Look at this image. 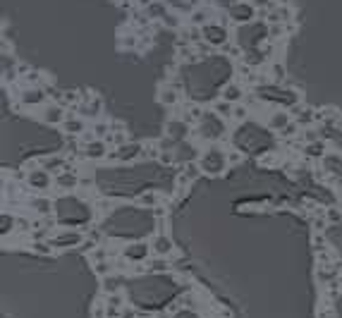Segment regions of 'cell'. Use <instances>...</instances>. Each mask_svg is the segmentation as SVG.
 Instances as JSON below:
<instances>
[{"label": "cell", "instance_id": "cell-20", "mask_svg": "<svg viewBox=\"0 0 342 318\" xmlns=\"http://www.w3.org/2000/svg\"><path fill=\"white\" fill-rule=\"evenodd\" d=\"M62 132L67 136H82V134L86 132V122L77 118V115H67V120L62 122Z\"/></svg>", "mask_w": 342, "mask_h": 318}, {"label": "cell", "instance_id": "cell-11", "mask_svg": "<svg viewBox=\"0 0 342 318\" xmlns=\"http://www.w3.org/2000/svg\"><path fill=\"white\" fill-rule=\"evenodd\" d=\"M148 244H151L154 256H160V258H170L172 252H175V244H172V240H170L168 232H156L154 240L148 242Z\"/></svg>", "mask_w": 342, "mask_h": 318}, {"label": "cell", "instance_id": "cell-9", "mask_svg": "<svg viewBox=\"0 0 342 318\" xmlns=\"http://www.w3.org/2000/svg\"><path fill=\"white\" fill-rule=\"evenodd\" d=\"M56 186L60 189V192H74V189H79V172H77V168L67 163L65 170L56 175Z\"/></svg>", "mask_w": 342, "mask_h": 318}, {"label": "cell", "instance_id": "cell-12", "mask_svg": "<svg viewBox=\"0 0 342 318\" xmlns=\"http://www.w3.org/2000/svg\"><path fill=\"white\" fill-rule=\"evenodd\" d=\"M244 98H246V86H244L242 82H228V84L220 88V100H228L232 106L244 103Z\"/></svg>", "mask_w": 342, "mask_h": 318}, {"label": "cell", "instance_id": "cell-16", "mask_svg": "<svg viewBox=\"0 0 342 318\" xmlns=\"http://www.w3.org/2000/svg\"><path fill=\"white\" fill-rule=\"evenodd\" d=\"M290 112H292V120H294V124L297 127H304V130H309L314 122H318L316 120V110L309 108V106H294V108H290Z\"/></svg>", "mask_w": 342, "mask_h": 318}, {"label": "cell", "instance_id": "cell-8", "mask_svg": "<svg viewBox=\"0 0 342 318\" xmlns=\"http://www.w3.org/2000/svg\"><path fill=\"white\" fill-rule=\"evenodd\" d=\"M292 112L285 108H273L270 112H268V120H266V127L270 130V132H278V134H282L292 124Z\"/></svg>", "mask_w": 342, "mask_h": 318}, {"label": "cell", "instance_id": "cell-25", "mask_svg": "<svg viewBox=\"0 0 342 318\" xmlns=\"http://www.w3.org/2000/svg\"><path fill=\"white\" fill-rule=\"evenodd\" d=\"M158 100H160L163 106H177V103H180V91L172 86H163L158 91Z\"/></svg>", "mask_w": 342, "mask_h": 318}, {"label": "cell", "instance_id": "cell-45", "mask_svg": "<svg viewBox=\"0 0 342 318\" xmlns=\"http://www.w3.org/2000/svg\"><path fill=\"white\" fill-rule=\"evenodd\" d=\"M172 318H201V316H199V311H194V308H182Z\"/></svg>", "mask_w": 342, "mask_h": 318}, {"label": "cell", "instance_id": "cell-3", "mask_svg": "<svg viewBox=\"0 0 342 318\" xmlns=\"http://www.w3.org/2000/svg\"><path fill=\"white\" fill-rule=\"evenodd\" d=\"M199 132H201L199 136L204 139V142L216 144V139H220L222 134H225V120L218 118V115L210 110V112L204 115V120L199 122Z\"/></svg>", "mask_w": 342, "mask_h": 318}, {"label": "cell", "instance_id": "cell-36", "mask_svg": "<svg viewBox=\"0 0 342 318\" xmlns=\"http://www.w3.org/2000/svg\"><path fill=\"white\" fill-rule=\"evenodd\" d=\"M220 53H222V55H230V58H240V60L244 58V55H242V48H240V44H232V41H230V44L222 46Z\"/></svg>", "mask_w": 342, "mask_h": 318}, {"label": "cell", "instance_id": "cell-35", "mask_svg": "<svg viewBox=\"0 0 342 318\" xmlns=\"http://www.w3.org/2000/svg\"><path fill=\"white\" fill-rule=\"evenodd\" d=\"M91 134H94L96 139H106V136L110 134V122H94Z\"/></svg>", "mask_w": 342, "mask_h": 318}, {"label": "cell", "instance_id": "cell-4", "mask_svg": "<svg viewBox=\"0 0 342 318\" xmlns=\"http://www.w3.org/2000/svg\"><path fill=\"white\" fill-rule=\"evenodd\" d=\"M24 175H26L24 177V184L29 186L32 192H38V194H41V192H48L50 186L56 184V177L50 175L48 170H44L41 165H38V168H32V170L24 172Z\"/></svg>", "mask_w": 342, "mask_h": 318}, {"label": "cell", "instance_id": "cell-6", "mask_svg": "<svg viewBox=\"0 0 342 318\" xmlns=\"http://www.w3.org/2000/svg\"><path fill=\"white\" fill-rule=\"evenodd\" d=\"M230 29L222 26L220 22H213L208 26H204V44H208L210 48H222L225 44H230Z\"/></svg>", "mask_w": 342, "mask_h": 318}, {"label": "cell", "instance_id": "cell-18", "mask_svg": "<svg viewBox=\"0 0 342 318\" xmlns=\"http://www.w3.org/2000/svg\"><path fill=\"white\" fill-rule=\"evenodd\" d=\"M172 154H175V163H180V160H182V163L187 165V163H194V160H196V154H201V151L187 139V142H180V144H177Z\"/></svg>", "mask_w": 342, "mask_h": 318}, {"label": "cell", "instance_id": "cell-37", "mask_svg": "<svg viewBox=\"0 0 342 318\" xmlns=\"http://www.w3.org/2000/svg\"><path fill=\"white\" fill-rule=\"evenodd\" d=\"M91 316H94V318H108L106 299H96V302H94V308H91Z\"/></svg>", "mask_w": 342, "mask_h": 318}, {"label": "cell", "instance_id": "cell-38", "mask_svg": "<svg viewBox=\"0 0 342 318\" xmlns=\"http://www.w3.org/2000/svg\"><path fill=\"white\" fill-rule=\"evenodd\" d=\"M249 115H252V110L246 108L244 103H240V106H234V115H232V120L246 122V120H249Z\"/></svg>", "mask_w": 342, "mask_h": 318}, {"label": "cell", "instance_id": "cell-21", "mask_svg": "<svg viewBox=\"0 0 342 318\" xmlns=\"http://www.w3.org/2000/svg\"><path fill=\"white\" fill-rule=\"evenodd\" d=\"M266 79H268V84H280V82H285L287 72H285V65L282 62H278V60H273V62H268L264 70Z\"/></svg>", "mask_w": 342, "mask_h": 318}, {"label": "cell", "instance_id": "cell-13", "mask_svg": "<svg viewBox=\"0 0 342 318\" xmlns=\"http://www.w3.org/2000/svg\"><path fill=\"white\" fill-rule=\"evenodd\" d=\"M41 120L46 124H53V127H62V122L67 120V112H65V106H60V103H46L44 108H41Z\"/></svg>", "mask_w": 342, "mask_h": 318}, {"label": "cell", "instance_id": "cell-15", "mask_svg": "<svg viewBox=\"0 0 342 318\" xmlns=\"http://www.w3.org/2000/svg\"><path fill=\"white\" fill-rule=\"evenodd\" d=\"M20 103L26 108H44L46 106V91L44 86H34V88H22L20 94Z\"/></svg>", "mask_w": 342, "mask_h": 318}, {"label": "cell", "instance_id": "cell-19", "mask_svg": "<svg viewBox=\"0 0 342 318\" xmlns=\"http://www.w3.org/2000/svg\"><path fill=\"white\" fill-rule=\"evenodd\" d=\"M302 154H304L306 160H323V158L328 156V142L320 139V142H316V144H304Z\"/></svg>", "mask_w": 342, "mask_h": 318}, {"label": "cell", "instance_id": "cell-33", "mask_svg": "<svg viewBox=\"0 0 342 318\" xmlns=\"http://www.w3.org/2000/svg\"><path fill=\"white\" fill-rule=\"evenodd\" d=\"M163 22V26H168V29H182V20H180V12L175 10H168V14L160 20Z\"/></svg>", "mask_w": 342, "mask_h": 318}, {"label": "cell", "instance_id": "cell-34", "mask_svg": "<svg viewBox=\"0 0 342 318\" xmlns=\"http://www.w3.org/2000/svg\"><path fill=\"white\" fill-rule=\"evenodd\" d=\"M201 172H204V170H201L199 160H194V163H187V165H184V170H182V175L187 177L189 182H194L196 177H201Z\"/></svg>", "mask_w": 342, "mask_h": 318}, {"label": "cell", "instance_id": "cell-27", "mask_svg": "<svg viewBox=\"0 0 342 318\" xmlns=\"http://www.w3.org/2000/svg\"><path fill=\"white\" fill-rule=\"evenodd\" d=\"M136 204L144 206V208H160L158 204H160V196H158V192H144L142 196L136 198Z\"/></svg>", "mask_w": 342, "mask_h": 318}, {"label": "cell", "instance_id": "cell-30", "mask_svg": "<svg viewBox=\"0 0 342 318\" xmlns=\"http://www.w3.org/2000/svg\"><path fill=\"white\" fill-rule=\"evenodd\" d=\"M160 156H163L160 142H148V144H144V158H148V160H160Z\"/></svg>", "mask_w": 342, "mask_h": 318}, {"label": "cell", "instance_id": "cell-44", "mask_svg": "<svg viewBox=\"0 0 342 318\" xmlns=\"http://www.w3.org/2000/svg\"><path fill=\"white\" fill-rule=\"evenodd\" d=\"M112 198H100L98 204H96V208H98V213H110V208H112Z\"/></svg>", "mask_w": 342, "mask_h": 318}, {"label": "cell", "instance_id": "cell-48", "mask_svg": "<svg viewBox=\"0 0 342 318\" xmlns=\"http://www.w3.org/2000/svg\"><path fill=\"white\" fill-rule=\"evenodd\" d=\"M258 163L261 165H276V151H268V156H264Z\"/></svg>", "mask_w": 342, "mask_h": 318}, {"label": "cell", "instance_id": "cell-26", "mask_svg": "<svg viewBox=\"0 0 342 318\" xmlns=\"http://www.w3.org/2000/svg\"><path fill=\"white\" fill-rule=\"evenodd\" d=\"M213 112L222 118V120H232V115H234V106L228 103V100H216L213 103Z\"/></svg>", "mask_w": 342, "mask_h": 318}, {"label": "cell", "instance_id": "cell-2", "mask_svg": "<svg viewBox=\"0 0 342 318\" xmlns=\"http://www.w3.org/2000/svg\"><path fill=\"white\" fill-rule=\"evenodd\" d=\"M120 258L130 266H144L154 258V252H151V244H148V242H130V244L122 246Z\"/></svg>", "mask_w": 342, "mask_h": 318}, {"label": "cell", "instance_id": "cell-41", "mask_svg": "<svg viewBox=\"0 0 342 318\" xmlns=\"http://www.w3.org/2000/svg\"><path fill=\"white\" fill-rule=\"evenodd\" d=\"M304 144H316V142H320V132L318 130H314V127H309V130H304Z\"/></svg>", "mask_w": 342, "mask_h": 318}, {"label": "cell", "instance_id": "cell-31", "mask_svg": "<svg viewBox=\"0 0 342 318\" xmlns=\"http://www.w3.org/2000/svg\"><path fill=\"white\" fill-rule=\"evenodd\" d=\"M146 266H148V270H151V273H166V270H170V258L154 256V258H151Z\"/></svg>", "mask_w": 342, "mask_h": 318}, {"label": "cell", "instance_id": "cell-47", "mask_svg": "<svg viewBox=\"0 0 342 318\" xmlns=\"http://www.w3.org/2000/svg\"><path fill=\"white\" fill-rule=\"evenodd\" d=\"M240 160H242V154H240V151H228V163L230 165H237Z\"/></svg>", "mask_w": 342, "mask_h": 318}, {"label": "cell", "instance_id": "cell-40", "mask_svg": "<svg viewBox=\"0 0 342 318\" xmlns=\"http://www.w3.org/2000/svg\"><path fill=\"white\" fill-rule=\"evenodd\" d=\"M139 44H142V41H139V36H136V34H124V36H122V41H120V46H124V48H136Z\"/></svg>", "mask_w": 342, "mask_h": 318}, {"label": "cell", "instance_id": "cell-7", "mask_svg": "<svg viewBox=\"0 0 342 318\" xmlns=\"http://www.w3.org/2000/svg\"><path fill=\"white\" fill-rule=\"evenodd\" d=\"M139 156H144V144L139 142H127L122 144L120 148H112L106 160H120V163H132Z\"/></svg>", "mask_w": 342, "mask_h": 318}, {"label": "cell", "instance_id": "cell-10", "mask_svg": "<svg viewBox=\"0 0 342 318\" xmlns=\"http://www.w3.org/2000/svg\"><path fill=\"white\" fill-rule=\"evenodd\" d=\"M82 154H84L86 160H103L110 154V146H108L106 139H91V142H86L82 146Z\"/></svg>", "mask_w": 342, "mask_h": 318}, {"label": "cell", "instance_id": "cell-29", "mask_svg": "<svg viewBox=\"0 0 342 318\" xmlns=\"http://www.w3.org/2000/svg\"><path fill=\"white\" fill-rule=\"evenodd\" d=\"M240 62H244V65H249L252 70H254L256 65H261V62H264V53H261L258 48H249V50L244 53V58L240 60Z\"/></svg>", "mask_w": 342, "mask_h": 318}, {"label": "cell", "instance_id": "cell-39", "mask_svg": "<svg viewBox=\"0 0 342 318\" xmlns=\"http://www.w3.org/2000/svg\"><path fill=\"white\" fill-rule=\"evenodd\" d=\"M326 220H328V222H340L342 220L340 206H330V208H326Z\"/></svg>", "mask_w": 342, "mask_h": 318}, {"label": "cell", "instance_id": "cell-43", "mask_svg": "<svg viewBox=\"0 0 342 318\" xmlns=\"http://www.w3.org/2000/svg\"><path fill=\"white\" fill-rule=\"evenodd\" d=\"M240 0H213V8L216 10H225V12H230L234 5H237Z\"/></svg>", "mask_w": 342, "mask_h": 318}, {"label": "cell", "instance_id": "cell-50", "mask_svg": "<svg viewBox=\"0 0 342 318\" xmlns=\"http://www.w3.org/2000/svg\"><path fill=\"white\" fill-rule=\"evenodd\" d=\"M118 2H122V5H127V2H130V0H118Z\"/></svg>", "mask_w": 342, "mask_h": 318}, {"label": "cell", "instance_id": "cell-5", "mask_svg": "<svg viewBox=\"0 0 342 318\" xmlns=\"http://www.w3.org/2000/svg\"><path fill=\"white\" fill-rule=\"evenodd\" d=\"M48 242L53 244V249H74L86 242V234L82 230H58Z\"/></svg>", "mask_w": 342, "mask_h": 318}, {"label": "cell", "instance_id": "cell-52", "mask_svg": "<svg viewBox=\"0 0 342 318\" xmlns=\"http://www.w3.org/2000/svg\"><path fill=\"white\" fill-rule=\"evenodd\" d=\"M208 318H218V316H208Z\"/></svg>", "mask_w": 342, "mask_h": 318}, {"label": "cell", "instance_id": "cell-23", "mask_svg": "<svg viewBox=\"0 0 342 318\" xmlns=\"http://www.w3.org/2000/svg\"><path fill=\"white\" fill-rule=\"evenodd\" d=\"M204 115H206L204 108L196 106V103H189V106H184V110H182V120L187 122L189 127H192V124H199V122L204 120Z\"/></svg>", "mask_w": 342, "mask_h": 318}, {"label": "cell", "instance_id": "cell-17", "mask_svg": "<svg viewBox=\"0 0 342 318\" xmlns=\"http://www.w3.org/2000/svg\"><path fill=\"white\" fill-rule=\"evenodd\" d=\"M189 130H192V127H189V124L182 120V118H177V120H170L166 124V134L170 136V139H172V142H177V144H180V142H187Z\"/></svg>", "mask_w": 342, "mask_h": 318}, {"label": "cell", "instance_id": "cell-46", "mask_svg": "<svg viewBox=\"0 0 342 318\" xmlns=\"http://www.w3.org/2000/svg\"><path fill=\"white\" fill-rule=\"evenodd\" d=\"M79 186H82V189H91V186H94V175H79Z\"/></svg>", "mask_w": 342, "mask_h": 318}, {"label": "cell", "instance_id": "cell-22", "mask_svg": "<svg viewBox=\"0 0 342 318\" xmlns=\"http://www.w3.org/2000/svg\"><path fill=\"white\" fill-rule=\"evenodd\" d=\"M26 204H29V208L36 210L38 216H46V218H48V216L53 213V201L48 196H32Z\"/></svg>", "mask_w": 342, "mask_h": 318}, {"label": "cell", "instance_id": "cell-14", "mask_svg": "<svg viewBox=\"0 0 342 318\" xmlns=\"http://www.w3.org/2000/svg\"><path fill=\"white\" fill-rule=\"evenodd\" d=\"M228 17H230V20H234L237 24H242V26H249V24L254 22L256 10H254V5H252V2H237V5L228 12Z\"/></svg>", "mask_w": 342, "mask_h": 318}, {"label": "cell", "instance_id": "cell-28", "mask_svg": "<svg viewBox=\"0 0 342 318\" xmlns=\"http://www.w3.org/2000/svg\"><path fill=\"white\" fill-rule=\"evenodd\" d=\"M14 230H17V218L2 213L0 216V234H2V240H8V232H14Z\"/></svg>", "mask_w": 342, "mask_h": 318}, {"label": "cell", "instance_id": "cell-24", "mask_svg": "<svg viewBox=\"0 0 342 318\" xmlns=\"http://www.w3.org/2000/svg\"><path fill=\"white\" fill-rule=\"evenodd\" d=\"M120 285H122V275H106L103 278V292H106V296L110 294H120Z\"/></svg>", "mask_w": 342, "mask_h": 318}, {"label": "cell", "instance_id": "cell-1", "mask_svg": "<svg viewBox=\"0 0 342 318\" xmlns=\"http://www.w3.org/2000/svg\"><path fill=\"white\" fill-rule=\"evenodd\" d=\"M199 165L206 175H222L230 163H228V151L222 148L220 144H208L199 156Z\"/></svg>", "mask_w": 342, "mask_h": 318}, {"label": "cell", "instance_id": "cell-49", "mask_svg": "<svg viewBox=\"0 0 342 318\" xmlns=\"http://www.w3.org/2000/svg\"><path fill=\"white\" fill-rule=\"evenodd\" d=\"M122 318H136V311H134V306H124V308H122Z\"/></svg>", "mask_w": 342, "mask_h": 318}, {"label": "cell", "instance_id": "cell-32", "mask_svg": "<svg viewBox=\"0 0 342 318\" xmlns=\"http://www.w3.org/2000/svg\"><path fill=\"white\" fill-rule=\"evenodd\" d=\"M287 32H292L290 24H268V38H273V41L282 38Z\"/></svg>", "mask_w": 342, "mask_h": 318}, {"label": "cell", "instance_id": "cell-51", "mask_svg": "<svg viewBox=\"0 0 342 318\" xmlns=\"http://www.w3.org/2000/svg\"><path fill=\"white\" fill-rule=\"evenodd\" d=\"M338 206H340V210H342V198H340V204H338Z\"/></svg>", "mask_w": 342, "mask_h": 318}, {"label": "cell", "instance_id": "cell-42", "mask_svg": "<svg viewBox=\"0 0 342 318\" xmlns=\"http://www.w3.org/2000/svg\"><path fill=\"white\" fill-rule=\"evenodd\" d=\"M328 139H330L332 148H335L338 154H342V130H335L332 134H328Z\"/></svg>", "mask_w": 342, "mask_h": 318}]
</instances>
